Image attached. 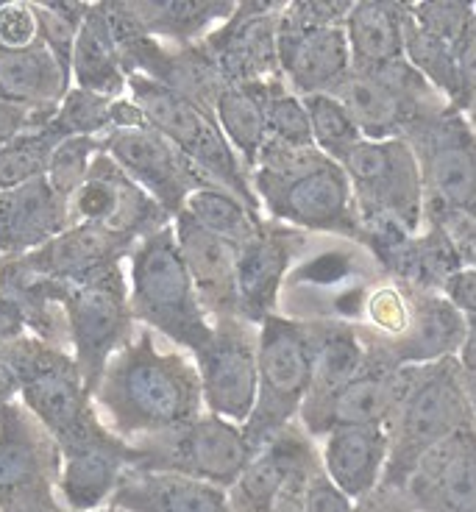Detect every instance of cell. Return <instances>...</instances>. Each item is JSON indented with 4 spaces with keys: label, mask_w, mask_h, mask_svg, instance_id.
Listing matches in <instances>:
<instances>
[{
    "label": "cell",
    "mask_w": 476,
    "mask_h": 512,
    "mask_svg": "<svg viewBox=\"0 0 476 512\" xmlns=\"http://www.w3.org/2000/svg\"><path fill=\"white\" fill-rule=\"evenodd\" d=\"M354 3L293 0L279 14V67L287 87L307 95H335L351 76L346 23Z\"/></svg>",
    "instance_id": "52a82bcc"
},
{
    "label": "cell",
    "mask_w": 476,
    "mask_h": 512,
    "mask_svg": "<svg viewBox=\"0 0 476 512\" xmlns=\"http://www.w3.org/2000/svg\"><path fill=\"white\" fill-rule=\"evenodd\" d=\"M440 293L446 295L451 307L457 309L463 318H474L476 315V270L460 268L457 273H451L449 282L443 284Z\"/></svg>",
    "instance_id": "7dc6e473"
},
{
    "label": "cell",
    "mask_w": 476,
    "mask_h": 512,
    "mask_svg": "<svg viewBox=\"0 0 476 512\" xmlns=\"http://www.w3.org/2000/svg\"><path fill=\"white\" fill-rule=\"evenodd\" d=\"M251 184L265 218L296 231L337 234L360 245V218L343 165L329 162L318 173L290 184L262 176H251Z\"/></svg>",
    "instance_id": "4fadbf2b"
},
{
    "label": "cell",
    "mask_w": 476,
    "mask_h": 512,
    "mask_svg": "<svg viewBox=\"0 0 476 512\" xmlns=\"http://www.w3.org/2000/svg\"><path fill=\"white\" fill-rule=\"evenodd\" d=\"M90 12V3H34L37 14L39 42L53 53V59L62 64L67 76L73 78V51H76L78 31L84 26V17Z\"/></svg>",
    "instance_id": "60d3db41"
},
{
    "label": "cell",
    "mask_w": 476,
    "mask_h": 512,
    "mask_svg": "<svg viewBox=\"0 0 476 512\" xmlns=\"http://www.w3.org/2000/svg\"><path fill=\"white\" fill-rule=\"evenodd\" d=\"M109 507L120 512H232L229 490L181 474L126 468Z\"/></svg>",
    "instance_id": "f546056e"
},
{
    "label": "cell",
    "mask_w": 476,
    "mask_h": 512,
    "mask_svg": "<svg viewBox=\"0 0 476 512\" xmlns=\"http://www.w3.org/2000/svg\"><path fill=\"white\" fill-rule=\"evenodd\" d=\"M101 140L103 151L112 156L117 165L123 167V173L137 181L170 218H179L187 206V198L195 190L212 184L165 134H159L148 123L134 128H112Z\"/></svg>",
    "instance_id": "9a60e30c"
},
{
    "label": "cell",
    "mask_w": 476,
    "mask_h": 512,
    "mask_svg": "<svg viewBox=\"0 0 476 512\" xmlns=\"http://www.w3.org/2000/svg\"><path fill=\"white\" fill-rule=\"evenodd\" d=\"M304 512H357V501L348 499L329 476L318 471L304 490Z\"/></svg>",
    "instance_id": "bcb514c9"
},
{
    "label": "cell",
    "mask_w": 476,
    "mask_h": 512,
    "mask_svg": "<svg viewBox=\"0 0 476 512\" xmlns=\"http://www.w3.org/2000/svg\"><path fill=\"white\" fill-rule=\"evenodd\" d=\"M304 106H307L309 112V126H312L315 148L326 159L343 165L351 156V151L365 140L357 123L346 112V106L337 101L335 95H307Z\"/></svg>",
    "instance_id": "74e56055"
},
{
    "label": "cell",
    "mask_w": 476,
    "mask_h": 512,
    "mask_svg": "<svg viewBox=\"0 0 476 512\" xmlns=\"http://www.w3.org/2000/svg\"><path fill=\"white\" fill-rule=\"evenodd\" d=\"M48 123H51V120H42V117L34 115V112H28L23 106L0 98V148L9 145L14 137L31 131V128H42L48 126Z\"/></svg>",
    "instance_id": "c3c4849f"
},
{
    "label": "cell",
    "mask_w": 476,
    "mask_h": 512,
    "mask_svg": "<svg viewBox=\"0 0 476 512\" xmlns=\"http://www.w3.org/2000/svg\"><path fill=\"white\" fill-rule=\"evenodd\" d=\"M73 90V78L53 59V53L37 42L23 51L0 48V98L23 106L42 120H53L59 103Z\"/></svg>",
    "instance_id": "4dcf8cb0"
},
{
    "label": "cell",
    "mask_w": 476,
    "mask_h": 512,
    "mask_svg": "<svg viewBox=\"0 0 476 512\" xmlns=\"http://www.w3.org/2000/svg\"><path fill=\"white\" fill-rule=\"evenodd\" d=\"M401 493L412 512H476V426L429 448Z\"/></svg>",
    "instance_id": "7402d4cb"
},
{
    "label": "cell",
    "mask_w": 476,
    "mask_h": 512,
    "mask_svg": "<svg viewBox=\"0 0 476 512\" xmlns=\"http://www.w3.org/2000/svg\"><path fill=\"white\" fill-rule=\"evenodd\" d=\"M0 354L20 376V401L56 437L59 448L84 443L106 429L70 351L23 334L3 343Z\"/></svg>",
    "instance_id": "5b68a950"
},
{
    "label": "cell",
    "mask_w": 476,
    "mask_h": 512,
    "mask_svg": "<svg viewBox=\"0 0 476 512\" xmlns=\"http://www.w3.org/2000/svg\"><path fill=\"white\" fill-rule=\"evenodd\" d=\"M432 223H440L443 229L449 231V237L457 245V251L463 256L465 268L476 270V218L468 215H451V218H438Z\"/></svg>",
    "instance_id": "681fc988"
},
{
    "label": "cell",
    "mask_w": 476,
    "mask_h": 512,
    "mask_svg": "<svg viewBox=\"0 0 476 512\" xmlns=\"http://www.w3.org/2000/svg\"><path fill=\"white\" fill-rule=\"evenodd\" d=\"M131 443L103 429L84 443L62 448L56 496L67 512H95L109 507L120 479L131 468Z\"/></svg>",
    "instance_id": "d4e9b609"
},
{
    "label": "cell",
    "mask_w": 476,
    "mask_h": 512,
    "mask_svg": "<svg viewBox=\"0 0 476 512\" xmlns=\"http://www.w3.org/2000/svg\"><path fill=\"white\" fill-rule=\"evenodd\" d=\"M95 512H120V510H115V507H101V510H95Z\"/></svg>",
    "instance_id": "6f0895ef"
},
{
    "label": "cell",
    "mask_w": 476,
    "mask_h": 512,
    "mask_svg": "<svg viewBox=\"0 0 476 512\" xmlns=\"http://www.w3.org/2000/svg\"><path fill=\"white\" fill-rule=\"evenodd\" d=\"M309 343V396H329L332 390L351 382L357 373H362L371 362V354L365 348L357 323L340 318L304 320Z\"/></svg>",
    "instance_id": "1f68e13d"
},
{
    "label": "cell",
    "mask_w": 476,
    "mask_h": 512,
    "mask_svg": "<svg viewBox=\"0 0 476 512\" xmlns=\"http://www.w3.org/2000/svg\"><path fill=\"white\" fill-rule=\"evenodd\" d=\"M62 448L23 401L0 410V504L31 490H56Z\"/></svg>",
    "instance_id": "44dd1931"
},
{
    "label": "cell",
    "mask_w": 476,
    "mask_h": 512,
    "mask_svg": "<svg viewBox=\"0 0 476 512\" xmlns=\"http://www.w3.org/2000/svg\"><path fill=\"white\" fill-rule=\"evenodd\" d=\"M51 123L65 137H106L115 126V98L73 87L62 98Z\"/></svg>",
    "instance_id": "b9f144b4"
},
{
    "label": "cell",
    "mask_w": 476,
    "mask_h": 512,
    "mask_svg": "<svg viewBox=\"0 0 476 512\" xmlns=\"http://www.w3.org/2000/svg\"><path fill=\"white\" fill-rule=\"evenodd\" d=\"M301 234L284 223L265 218L259 231L240 245L237 259V293H240V318L259 326L276 315L279 293L296 259Z\"/></svg>",
    "instance_id": "603a6c76"
},
{
    "label": "cell",
    "mask_w": 476,
    "mask_h": 512,
    "mask_svg": "<svg viewBox=\"0 0 476 512\" xmlns=\"http://www.w3.org/2000/svg\"><path fill=\"white\" fill-rule=\"evenodd\" d=\"M357 512H412V507L404 499V493L379 487L368 499L357 501Z\"/></svg>",
    "instance_id": "f907efd6"
},
{
    "label": "cell",
    "mask_w": 476,
    "mask_h": 512,
    "mask_svg": "<svg viewBox=\"0 0 476 512\" xmlns=\"http://www.w3.org/2000/svg\"><path fill=\"white\" fill-rule=\"evenodd\" d=\"M129 98L140 106L148 126L165 134L206 179L223 190L234 192L251 209L262 212V204L254 192V184H251V173L243 165V159L234 154L229 140L223 137L215 115H209L201 106L168 90L165 84L140 76V73L129 76Z\"/></svg>",
    "instance_id": "8992f818"
},
{
    "label": "cell",
    "mask_w": 476,
    "mask_h": 512,
    "mask_svg": "<svg viewBox=\"0 0 476 512\" xmlns=\"http://www.w3.org/2000/svg\"><path fill=\"white\" fill-rule=\"evenodd\" d=\"M131 451V468L190 476L223 490L240 479L245 465L257 454L240 423L218 418L212 412H204L193 423L165 435L137 440L131 443Z\"/></svg>",
    "instance_id": "30bf717a"
},
{
    "label": "cell",
    "mask_w": 476,
    "mask_h": 512,
    "mask_svg": "<svg viewBox=\"0 0 476 512\" xmlns=\"http://www.w3.org/2000/svg\"><path fill=\"white\" fill-rule=\"evenodd\" d=\"M410 368H387L371 359L365 371L329 396L307 398L298 423L312 440H323L343 426H387L407 390Z\"/></svg>",
    "instance_id": "ac0fdd59"
},
{
    "label": "cell",
    "mask_w": 476,
    "mask_h": 512,
    "mask_svg": "<svg viewBox=\"0 0 476 512\" xmlns=\"http://www.w3.org/2000/svg\"><path fill=\"white\" fill-rule=\"evenodd\" d=\"M271 512H304V490H293V493H284L279 504Z\"/></svg>",
    "instance_id": "db71d44e"
},
{
    "label": "cell",
    "mask_w": 476,
    "mask_h": 512,
    "mask_svg": "<svg viewBox=\"0 0 476 512\" xmlns=\"http://www.w3.org/2000/svg\"><path fill=\"white\" fill-rule=\"evenodd\" d=\"M101 6L117 45L137 37L193 45L229 23L237 12L234 0H112Z\"/></svg>",
    "instance_id": "ffe728a7"
},
{
    "label": "cell",
    "mask_w": 476,
    "mask_h": 512,
    "mask_svg": "<svg viewBox=\"0 0 476 512\" xmlns=\"http://www.w3.org/2000/svg\"><path fill=\"white\" fill-rule=\"evenodd\" d=\"M70 226V204L48 179L0 192V256L31 254Z\"/></svg>",
    "instance_id": "83f0119b"
},
{
    "label": "cell",
    "mask_w": 476,
    "mask_h": 512,
    "mask_svg": "<svg viewBox=\"0 0 476 512\" xmlns=\"http://www.w3.org/2000/svg\"><path fill=\"white\" fill-rule=\"evenodd\" d=\"M463 387L465 396H468V404H471V412H474L476 418V373L463 371Z\"/></svg>",
    "instance_id": "11a10c76"
},
{
    "label": "cell",
    "mask_w": 476,
    "mask_h": 512,
    "mask_svg": "<svg viewBox=\"0 0 476 512\" xmlns=\"http://www.w3.org/2000/svg\"><path fill=\"white\" fill-rule=\"evenodd\" d=\"M323 474L329 476L348 499H368L379 490L390 457L387 426H343L318 440Z\"/></svg>",
    "instance_id": "f1b7e54d"
},
{
    "label": "cell",
    "mask_w": 476,
    "mask_h": 512,
    "mask_svg": "<svg viewBox=\"0 0 476 512\" xmlns=\"http://www.w3.org/2000/svg\"><path fill=\"white\" fill-rule=\"evenodd\" d=\"M335 98L371 142L401 140L418 117L449 106L407 59L379 70H351Z\"/></svg>",
    "instance_id": "7c38bea8"
},
{
    "label": "cell",
    "mask_w": 476,
    "mask_h": 512,
    "mask_svg": "<svg viewBox=\"0 0 476 512\" xmlns=\"http://www.w3.org/2000/svg\"><path fill=\"white\" fill-rule=\"evenodd\" d=\"M474 426L476 418L465 396L463 368L457 357L412 365L407 390L387 423L390 457L379 487L401 493L412 468L429 448Z\"/></svg>",
    "instance_id": "277c9868"
},
{
    "label": "cell",
    "mask_w": 476,
    "mask_h": 512,
    "mask_svg": "<svg viewBox=\"0 0 476 512\" xmlns=\"http://www.w3.org/2000/svg\"><path fill=\"white\" fill-rule=\"evenodd\" d=\"M92 404L103 426L126 443L181 429L206 412L193 354L162 346L145 326L109 359Z\"/></svg>",
    "instance_id": "6da1fadb"
},
{
    "label": "cell",
    "mask_w": 476,
    "mask_h": 512,
    "mask_svg": "<svg viewBox=\"0 0 476 512\" xmlns=\"http://www.w3.org/2000/svg\"><path fill=\"white\" fill-rule=\"evenodd\" d=\"M460 368L468 373H476V315L474 318H465V340L460 354H457Z\"/></svg>",
    "instance_id": "f5cc1de1"
},
{
    "label": "cell",
    "mask_w": 476,
    "mask_h": 512,
    "mask_svg": "<svg viewBox=\"0 0 476 512\" xmlns=\"http://www.w3.org/2000/svg\"><path fill=\"white\" fill-rule=\"evenodd\" d=\"M463 115H465V120H468V123H471V128H474V131H476V101L471 103V106H468V109H465Z\"/></svg>",
    "instance_id": "9f6ffc18"
},
{
    "label": "cell",
    "mask_w": 476,
    "mask_h": 512,
    "mask_svg": "<svg viewBox=\"0 0 476 512\" xmlns=\"http://www.w3.org/2000/svg\"><path fill=\"white\" fill-rule=\"evenodd\" d=\"M39 42L34 3H0V48L23 51Z\"/></svg>",
    "instance_id": "f6af8a7d"
},
{
    "label": "cell",
    "mask_w": 476,
    "mask_h": 512,
    "mask_svg": "<svg viewBox=\"0 0 476 512\" xmlns=\"http://www.w3.org/2000/svg\"><path fill=\"white\" fill-rule=\"evenodd\" d=\"M215 120L223 137L234 148V154L243 159L248 173H254L259 154L268 142V123H265V109H262L257 84L226 87L220 92L215 103Z\"/></svg>",
    "instance_id": "e575fe53"
},
{
    "label": "cell",
    "mask_w": 476,
    "mask_h": 512,
    "mask_svg": "<svg viewBox=\"0 0 476 512\" xmlns=\"http://www.w3.org/2000/svg\"><path fill=\"white\" fill-rule=\"evenodd\" d=\"M318 471H323L318 440H312L298 421L290 423L268 446L259 448L229 487V510L271 512L284 493L307 490Z\"/></svg>",
    "instance_id": "e0dca14e"
},
{
    "label": "cell",
    "mask_w": 476,
    "mask_h": 512,
    "mask_svg": "<svg viewBox=\"0 0 476 512\" xmlns=\"http://www.w3.org/2000/svg\"><path fill=\"white\" fill-rule=\"evenodd\" d=\"M410 298V329L401 334L399 340L371 343L362 337L371 359L382 362L387 368H407V365H429V362L457 357L465 340L463 315L451 307L443 293H429V290L410 287Z\"/></svg>",
    "instance_id": "cb8c5ba5"
},
{
    "label": "cell",
    "mask_w": 476,
    "mask_h": 512,
    "mask_svg": "<svg viewBox=\"0 0 476 512\" xmlns=\"http://www.w3.org/2000/svg\"><path fill=\"white\" fill-rule=\"evenodd\" d=\"M204 410L243 426L257 407V326L243 318L215 320L212 337L193 354Z\"/></svg>",
    "instance_id": "5bb4252c"
},
{
    "label": "cell",
    "mask_w": 476,
    "mask_h": 512,
    "mask_svg": "<svg viewBox=\"0 0 476 512\" xmlns=\"http://www.w3.org/2000/svg\"><path fill=\"white\" fill-rule=\"evenodd\" d=\"M62 140H67L65 134L48 123L42 128H31L26 134L14 137L9 145H3L0 148V192L14 190L34 179H45L53 151Z\"/></svg>",
    "instance_id": "8d00e7d4"
},
{
    "label": "cell",
    "mask_w": 476,
    "mask_h": 512,
    "mask_svg": "<svg viewBox=\"0 0 476 512\" xmlns=\"http://www.w3.org/2000/svg\"><path fill=\"white\" fill-rule=\"evenodd\" d=\"M134 245L137 240L129 234H120L98 223H73L59 237H53L51 243L20 256L26 259L28 268L73 287L123 265Z\"/></svg>",
    "instance_id": "484cf974"
},
{
    "label": "cell",
    "mask_w": 476,
    "mask_h": 512,
    "mask_svg": "<svg viewBox=\"0 0 476 512\" xmlns=\"http://www.w3.org/2000/svg\"><path fill=\"white\" fill-rule=\"evenodd\" d=\"M101 151V137H67V140L59 142V148L51 156V167L45 173V179L53 187V192L70 204V198L84 184L95 156L101 154Z\"/></svg>",
    "instance_id": "7bdbcfd3"
},
{
    "label": "cell",
    "mask_w": 476,
    "mask_h": 512,
    "mask_svg": "<svg viewBox=\"0 0 476 512\" xmlns=\"http://www.w3.org/2000/svg\"><path fill=\"white\" fill-rule=\"evenodd\" d=\"M73 87L98 92L106 98H126L129 76L123 70V56L101 3H90L84 26L78 31L73 51Z\"/></svg>",
    "instance_id": "836d02e7"
},
{
    "label": "cell",
    "mask_w": 476,
    "mask_h": 512,
    "mask_svg": "<svg viewBox=\"0 0 476 512\" xmlns=\"http://www.w3.org/2000/svg\"><path fill=\"white\" fill-rule=\"evenodd\" d=\"M329 162L332 159H326L315 145H287V142L268 140L265 148H262V154H259V162L251 176H262V179L290 184V181H298L304 179V176L318 173Z\"/></svg>",
    "instance_id": "ee69618b"
},
{
    "label": "cell",
    "mask_w": 476,
    "mask_h": 512,
    "mask_svg": "<svg viewBox=\"0 0 476 512\" xmlns=\"http://www.w3.org/2000/svg\"><path fill=\"white\" fill-rule=\"evenodd\" d=\"M360 218V245L382 256L426 226L421 167L407 140H362L343 162Z\"/></svg>",
    "instance_id": "7a4b0ae2"
},
{
    "label": "cell",
    "mask_w": 476,
    "mask_h": 512,
    "mask_svg": "<svg viewBox=\"0 0 476 512\" xmlns=\"http://www.w3.org/2000/svg\"><path fill=\"white\" fill-rule=\"evenodd\" d=\"M184 215L193 218L206 231H212V234H218V237L234 245L248 243L259 231V226L265 223L262 212L251 209L243 198H237L234 192L223 190L218 184L195 190L187 198Z\"/></svg>",
    "instance_id": "d590c367"
},
{
    "label": "cell",
    "mask_w": 476,
    "mask_h": 512,
    "mask_svg": "<svg viewBox=\"0 0 476 512\" xmlns=\"http://www.w3.org/2000/svg\"><path fill=\"white\" fill-rule=\"evenodd\" d=\"M173 229L184 265L193 276L195 293L201 298L209 320L215 323V320L240 318V293H237L240 245L206 231L184 212L173 218Z\"/></svg>",
    "instance_id": "4316f807"
},
{
    "label": "cell",
    "mask_w": 476,
    "mask_h": 512,
    "mask_svg": "<svg viewBox=\"0 0 476 512\" xmlns=\"http://www.w3.org/2000/svg\"><path fill=\"white\" fill-rule=\"evenodd\" d=\"M70 354L95 393L109 359L134 340L137 318L129 301V273L123 265L106 270L90 282L73 284L65 298Z\"/></svg>",
    "instance_id": "8fae6325"
},
{
    "label": "cell",
    "mask_w": 476,
    "mask_h": 512,
    "mask_svg": "<svg viewBox=\"0 0 476 512\" xmlns=\"http://www.w3.org/2000/svg\"><path fill=\"white\" fill-rule=\"evenodd\" d=\"M265 123H268V140L287 142V145H315L312 142V126L304 98L287 87V81H262L257 84Z\"/></svg>",
    "instance_id": "ab89813d"
},
{
    "label": "cell",
    "mask_w": 476,
    "mask_h": 512,
    "mask_svg": "<svg viewBox=\"0 0 476 512\" xmlns=\"http://www.w3.org/2000/svg\"><path fill=\"white\" fill-rule=\"evenodd\" d=\"M284 3L245 0L229 23L204 39L229 87L279 81V14Z\"/></svg>",
    "instance_id": "d6986e66"
},
{
    "label": "cell",
    "mask_w": 476,
    "mask_h": 512,
    "mask_svg": "<svg viewBox=\"0 0 476 512\" xmlns=\"http://www.w3.org/2000/svg\"><path fill=\"white\" fill-rule=\"evenodd\" d=\"M129 301L137 323L187 354H195L212 337L215 323L195 293L173 223L134 245L129 256Z\"/></svg>",
    "instance_id": "3957f363"
},
{
    "label": "cell",
    "mask_w": 476,
    "mask_h": 512,
    "mask_svg": "<svg viewBox=\"0 0 476 512\" xmlns=\"http://www.w3.org/2000/svg\"><path fill=\"white\" fill-rule=\"evenodd\" d=\"M73 223H98L129 234L140 243L148 234L173 223V218L137 181L123 173V167L112 156L101 151L84 184L70 198V226Z\"/></svg>",
    "instance_id": "2e32d148"
},
{
    "label": "cell",
    "mask_w": 476,
    "mask_h": 512,
    "mask_svg": "<svg viewBox=\"0 0 476 512\" xmlns=\"http://www.w3.org/2000/svg\"><path fill=\"white\" fill-rule=\"evenodd\" d=\"M421 167L426 220L476 218V131L463 112L440 106L418 117L404 137Z\"/></svg>",
    "instance_id": "9c48e42d"
},
{
    "label": "cell",
    "mask_w": 476,
    "mask_h": 512,
    "mask_svg": "<svg viewBox=\"0 0 476 512\" xmlns=\"http://www.w3.org/2000/svg\"><path fill=\"white\" fill-rule=\"evenodd\" d=\"M354 70H379L404 59V3L360 0L343 23Z\"/></svg>",
    "instance_id": "d6a6232c"
},
{
    "label": "cell",
    "mask_w": 476,
    "mask_h": 512,
    "mask_svg": "<svg viewBox=\"0 0 476 512\" xmlns=\"http://www.w3.org/2000/svg\"><path fill=\"white\" fill-rule=\"evenodd\" d=\"M412 20L424 28L429 37L443 42L454 56L476 39V3L460 0H426V3H407Z\"/></svg>",
    "instance_id": "f35d334b"
},
{
    "label": "cell",
    "mask_w": 476,
    "mask_h": 512,
    "mask_svg": "<svg viewBox=\"0 0 476 512\" xmlns=\"http://www.w3.org/2000/svg\"><path fill=\"white\" fill-rule=\"evenodd\" d=\"M259 390L257 407L243 423V432L254 451L298 421V412L309 396V343L304 320L271 315L257 326Z\"/></svg>",
    "instance_id": "ba28073f"
},
{
    "label": "cell",
    "mask_w": 476,
    "mask_h": 512,
    "mask_svg": "<svg viewBox=\"0 0 476 512\" xmlns=\"http://www.w3.org/2000/svg\"><path fill=\"white\" fill-rule=\"evenodd\" d=\"M20 398V376L12 368V362L0 354V410L9 407Z\"/></svg>",
    "instance_id": "816d5d0a"
}]
</instances>
